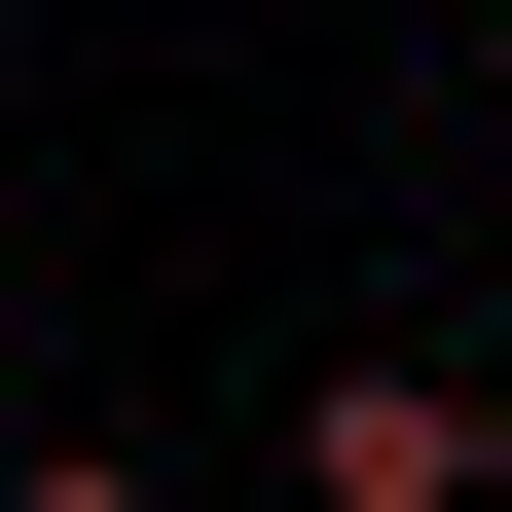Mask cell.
<instances>
[{
  "mask_svg": "<svg viewBox=\"0 0 512 512\" xmlns=\"http://www.w3.org/2000/svg\"><path fill=\"white\" fill-rule=\"evenodd\" d=\"M476 439H512V366H476Z\"/></svg>",
  "mask_w": 512,
  "mask_h": 512,
  "instance_id": "4",
  "label": "cell"
},
{
  "mask_svg": "<svg viewBox=\"0 0 512 512\" xmlns=\"http://www.w3.org/2000/svg\"><path fill=\"white\" fill-rule=\"evenodd\" d=\"M0 293H37V220H0Z\"/></svg>",
  "mask_w": 512,
  "mask_h": 512,
  "instance_id": "3",
  "label": "cell"
},
{
  "mask_svg": "<svg viewBox=\"0 0 512 512\" xmlns=\"http://www.w3.org/2000/svg\"><path fill=\"white\" fill-rule=\"evenodd\" d=\"M293 476H330V512H476L512 439H476V366H330V403H293Z\"/></svg>",
  "mask_w": 512,
  "mask_h": 512,
  "instance_id": "1",
  "label": "cell"
},
{
  "mask_svg": "<svg viewBox=\"0 0 512 512\" xmlns=\"http://www.w3.org/2000/svg\"><path fill=\"white\" fill-rule=\"evenodd\" d=\"M476 110H512V0H476Z\"/></svg>",
  "mask_w": 512,
  "mask_h": 512,
  "instance_id": "2",
  "label": "cell"
}]
</instances>
